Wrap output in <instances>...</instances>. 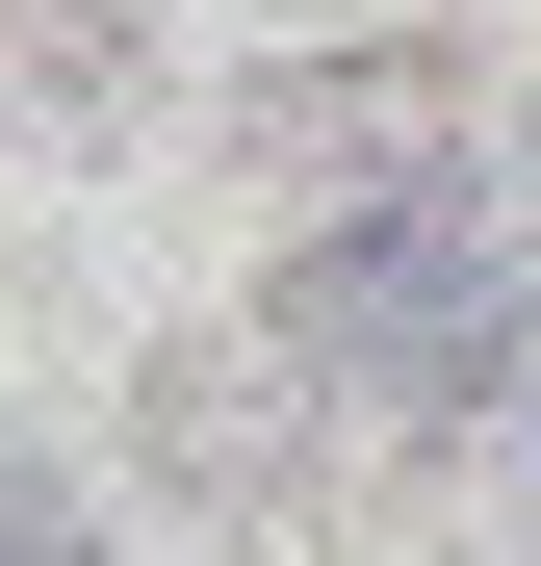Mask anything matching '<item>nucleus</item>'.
Listing matches in <instances>:
<instances>
[{
	"instance_id": "obj_1",
	"label": "nucleus",
	"mask_w": 541,
	"mask_h": 566,
	"mask_svg": "<svg viewBox=\"0 0 541 566\" xmlns=\"http://www.w3.org/2000/svg\"><path fill=\"white\" fill-rule=\"evenodd\" d=\"M284 335H310L335 412L490 438V412L541 387V207H516L490 155H438V180H387V207H335V232L284 258Z\"/></svg>"
},
{
	"instance_id": "obj_2",
	"label": "nucleus",
	"mask_w": 541,
	"mask_h": 566,
	"mask_svg": "<svg viewBox=\"0 0 541 566\" xmlns=\"http://www.w3.org/2000/svg\"><path fill=\"white\" fill-rule=\"evenodd\" d=\"M310 412H335V387H310V335H284V310H258V335H155V360H129V463H155L180 515H284V490H310Z\"/></svg>"
},
{
	"instance_id": "obj_3",
	"label": "nucleus",
	"mask_w": 541,
	"mask_h": 566,
	"mask_svg": "<svg viewBox=\"0 0 541 566\" xmlns=\"http://www.w3.org/2000/svg\"><path fill=\"white\" fill-rule=\"evenodd\" d=\"M232 155L335 232V207H387V180H438V155H465V52H284V77L232 104Z\"/></svg>"
},
{
	"instance_id": "obj_4",
	"label": "nucleus",
	"mask_w": 541,
	"mask_h": 566,
	"mask_svg": "<svg viewBox=\"0 0 541 566\" xmlns=\"http://www.w3.org/2000/svg\"><path fill=\"white\" fill-rule=\"evenodd\" d=\"M0 129L27 155H129L155 129V0H0Z\"/></svg>"
},
{
	"instance_id": "obj_5",
	"label": "nucleus",
	"mask_w": 541,
	"mask_h": 566,
	"mask_svg": "<svg viewBox=\"0 0 541 566\" xmlns=\"http://www.w3.org/2000/svg\"><path fill=\"white\" fill-rule=\"evenodd\" d=\"M0 566H104V515H77V490H52L27 438H0Z\"/></svg>"
}]
</instances>
